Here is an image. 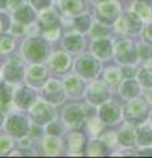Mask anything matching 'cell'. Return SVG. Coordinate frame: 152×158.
<instances>
[{
  "label": "cell",
  "mask_w": 152,
  "mask_h": 158,
  "mask_svg": "<svg viewBox=\"0 0 152 158\" xmlns=\"http://www.w3.org/2000/svg\"><path fill=\"white\" fill-rule=\"evenodd\" d=\"M46 46L41 40L32 38L25 44L24 46V54L28 57L31 61H40L46 56Z\"/></svg>",
  "instance_id": "cell-1"
},
{
  "label": "cell",
  "mask_w": 152,
  "mask_h": 158,
  "mask_svg": "<svg viewBox=\"0 0 152 158\" xmlns=\"http://www.w3.org/2000/svg\"><path fill=\"white\" fill-rule=\"evenodd\" d=\"M77 70L83 77H94L98 73V62L93 57L85 56L77 61Z\"/></svg>",
  "instance_id": "cell-2"
},
{
  "label": "cell",
  "mask_w": 152,
  "mask_h": 158,
  "mask_svg": "<svg viewBox=\"0 0 152 158\" xmlns=\"http://www.w3.org/2000/svg\"><path fill=\"white\" fill-rule=\"evenodd\" d=\"M32 115L35 117L36 123L44 124V123H48L53 118V110L45 103H37L32 110Z\"/></svg>",
  "instance_id": "cell-3"
},
{
  "label": "cell",
  "mask_w": 152,
  "mask_h": 158,
  "mask_svg": "<svg viewBox=\"0 0 152 158\" xmlns=\"http://www.w3.org/2000/svg\"><path fill=\"white\" fill-rule=\"evenodd\" d=\"M145 111L147 110H145V107H144L143 103L132 102L126 108V117L128 118V120L134 121V123H138V121L141 120V118H144Z\"/></svg>",
  "instance_id": "cell-4"
},
{
  "label": "cell",
  "mask_w": 152,
  "mask_h": 158,
  "mask_svg": "<svg viewBox=\"0 0 152 158\" xmlns=\"http://www.w3.org/2000/svg\"><path fill=\"white\" fill-rule=\"evenodd\" d=\"M7 128L12 135L17 136V137H21V136L25 135L27 131H28V123L20 116H12L8 120Z\"/></svg>",
  "instance_id": "cell-5"
},
{
  "label": "cell",
  "mask_w": 152,
  "mask_h": 158,
  "mask_svg": "<svg viewBox=\"0 0 152 158\" xmlns=\"http://www.w3.org/2000/svg\"><path fill=\"white\" fill-rule=\"evenodd\" d=\"M4 78L8 82H19L23 79V67L19 62L11 61L4 67Z\"/></svg>",
  "instance_id": "cell-6"
},
{
  "label": "cell",
  "mask_w": 152,
  "mask_h": 158,
  "mask_svg": "<svg viewBox=\"0 0 152 158\" xmlns=\"http://www.w3.org/2000/svg\"><path fill=\"white\" fill-rule=\"evenodd\" d=\"M109 98V91H107V88L101 85V83H94V85H91L90 90H89V99L91 103H94V104H101V103H103L106 99Z\"/></svg>",
  "instance_id": "cell-7"
},
{
  "label": "cell",
  "mask_w": 152,
  "mask_h": 158,
  "mask_svg": "<svg viewBox=\"0 0 152 158\" xmlns=\"http://www.w3.org/2000/svg\"><path fill=\"white\" fill-rule=\"evenodd\" d=\"M118 7L116 4L114 3H107V4H103V6H101L99 9H98V15H99V19L102 20L103 23H112L115 21L116 17H118Z\"/></svg>",
  "instance_id": "cell-8"
},
{
  "label": "cell",
  "mask_w": 152,
  "mask_h": 158,
  "mask_svg": "<svg viewBox=\"0 0 152 158\" xmlns=\"http://www.w3.org/2000/svg\"><path fill=\"white\" fill-rule=\"evenodd\" d=\"M45 96L49 102H53V103L62 102L63 94H62L60 83L56 81H49L48 85L45 86Z\"/></svg>",
  "instance_id": "cell-9"
},
{
  "label": "cell",
  "mask_w": 152,
  "mask_h": 158,
  "mask_svg": "<svg viewBox=\"0 0 152 158\" xmlns=\"http://www.w3.org/2000/svg\"><path fill=\"white\" fill-rule=\"evenodd\" d=\"M118 57L124 63H131L135 61L136 53L128 41H122L119 44V46H118Z\"/></svg>",
  "instance_id": "cell-10"
},
{
  "label": "cell",
  "mask_w": 152,
  "mask_h": 158,
  "mask_svg": "<svg viewBox=\"0 0 152 158\" xmlns=\"http://www.w3.org/2000/svg\"><path fill=\"white\" fill-rule=\"evenodd\" d=\"M119 29L123 32H138L140 29V19L134 13H127L126 17L122 19V21L119 23Z\"/></svg>",
  "instance_id": "cell-11"
},
{
  "label": "cell",
  "mask_w": 152,
  "mask_h": 158,
  "mask_svg": "<svg viewBox=\"0 0 152 158\" xmlns=\"http://www.w3.org/2000/svg\"><path fill=\"white\" fill-rule=\"evenodd\" d=\"M65 120L69 123L72 127L78 128L83 123V113L78 107L72 106L65 112Z\"/></svg>",
  "instance_id": "cell-12"
},
{
  "label": "cell",
  "mask_w": 152,
  "mask_h": 158,
  "mask_svg": "<svg viewBox=\"0 0 152 158\" xmlns=\"http://www.w3.org/2000/svg\"><path fill=\"white\" fill-rule=\"evenodd\" d=\"M48 73L45 70L44 66H33L31 70L28 73V78H29V82L32 85H41V83L45 82Z\"/></svg>",
  "instance_id": "cell-13"
},
{
  "label": "cell",
  "mask_w": 152,
  "mask_h": 158,
  "mask_svg": "<svg viewBox=\"0 0 152 158\" xmlns=\"http://www.w3.org/2000/svg\"><path fill=\"white\" fill-rule=\"evenodd\" d=\"M101 118L105 123H114L118 117H119V110L114 104H106L102 107L101 110Z\"/></svg>",
  "instance_id": "cell-14"
},
{
  "label": "cell",
  "mask_w": 152,
  "mask_h": 158,
  "mask_svg": "<svg viewBox=\"0 0 152 158\" xmlns=\"http://www.w3.org/2000/svg\"><path fill=\"white\" fill-rule=\"evenodd\" d=\"M69 148L73 152H82L83 148L86 145V140H85V136L80 132H76V133H72L70 137H69V142H67Z\"/></svg>",
  "instance_id": "cell-15"
},
{
  "label": "cell",
  "mask_w": 152,
  "mask_h": 158,
  "mask_svg": "<svg viewBox=\"0 0 152 158\" xmlns=\"http://www.w3.org/2000/svg\"><path fill=\"white\" fill-rule=\"evenodd\" d=\"M33 99H35V92H33L32 90H29V88H27V87L21 88V90L16 94L17 104L20 107H24V108L31 104V103L33 102Z\"/></svg>",
  "instance_id": "cell-16"
},
{
  "label": "cell",
  "mask_w": 152,
  "mask_h": 158,
  "mask_svg": "<svg viewBox=\"0 0 152 158\" xmlns=\"http://www.w3.org/2000/svg\"><path fill=\"white\" fill-rule=\"evenodd\" d=\"M62 4L65 12L69 15H80L85 9L82 0H63Z\"/></svg>",
  "instance_id": "cell-17"
},
{
  "label": "cell",
  "mask_w": 152,
  "mask_h": 158,
  "mask_svg": "<svg viewBox=\"0 0 152 158\" xmlns=\"http://www.w3.org/2000/svg\"><path fill=\"white\" fill-rule=\"evenodd\" d=\"M134 11H135V13L139 15V17L148 19L152 12V4L150 0H139V2L135 3Z\"/></svg>",
  "instance_id": "cell-18"
},
{
  "label": "cell",
  "mask_w": 152,
  "mask_h": 158,
  "mask_svg": "<svg viewBox=\"0 0 152 158\" xmlns=\"http://www.w3.org/2000/svg\"><path fill=\"white\" fill-rule=\"evenodd\" d=\"M58 25V20L54 16V13L48 12L44 13L41 19H40V27L44 29V31H52V29H56Z\"/></svg>",
  "instance_id": "cell-19"
},
{
  "label": "cell",
  "mask_w": 152,
  "mask_h": 158,
  "mask_svg": "<svg viewBox=\"0 0 152 158\" xmlns=\"http://www.w3.org/2000/svg\"><path fill=\"white\" fill-rule=\"evenodd\" d=\"M66 90L70 95H74V96L81 95L82 91H83V83L78 78L72 77L66 81Z\"/></svg>",
  "instance_id": "cell-20"
},
{
  "label": "cell",
  "mask_w": 152,
  "mask_h": 158,
  "mask_svg": "<svg viewBox=\"0 0 152 158\" xmlns=\"http://www.w3.org/2000/svg\"><path fill=\"white\" fill-rule=\"evenodd\" d=\"M70 65V58L63 53L56 54L54 59H53V67L56 69V71H65Z\"/></svg>",
  "instance_id": "cell-21"
},
{
  "label": "cell",
  "mask_w": 152,
  "mask_h": 158,
  "mask_svg": "<svg viewBox=\"0 0 152 158\" xmlns=\"http://www.w3.org/2000/svg\"><path fill=\"white\" fill-rule=\"evenodd\" d=\"M94 52L97 53L98 57L106 58L111 54V44L107 40H101L94 45Z\"/></svg>",
  "instance_id": "cell-22"
},
{
  "label": "cell",
  "mask_w": 152,
  "mask_h": 158,
  "mask_svg": "<svg viewBox=\"0 0 152 158\" xmlns=\"http://www.w3.org/2000/svg\"><path fill=\"white\" fill-rule=\"evenodd\" d=\"M120 92H122V95H124L127 98H132V96H135L136 94L139 92V87H138V85H136V82L127 81L123 85V87H122Z\"/></svg>",
  "instance_id": "cell-23"
},
{
  "label": "cell",
  "mask_w": 152,
  "mask_h": 158,
  "mask_svg": "<svg viewBox=\"0 0 152 158\" xmlns=\"http://www.w3.org/2000/svg\"><path fill=\"white\" fill-rule=\"evenodd\" d=\"M15 17H16V20H19V21H21L24 24L31 23L33 20V11L28 7H23L21 9H19V11L15 13Z\"/></svg>",
  "instance_id": "cell-24"
},
{
  "label": "cell",
  "mask_w": 152,
  "mask_h": 158,
  "mask_svg": "<svg viewBox=\"0 0 152 158\" xmlns=\"http://www.w3.org/2000/svg\"><path fill=\"white\" fill-rule=\"evenodd\" d=\"M13 48V38L7 34H0V53H8Z\"/></svg>",
  "instance_id": "cell-25"
},
{
  "label": "cell",
  "mask_w": 152,
  "mask_h": 158,
  "mask_svg": "<svg viewBox=\"0 0 152 158\" xmlns=\"http://www.w3.org/2000/svg\"><path fill=\"white\" fill-rule=\"evenodd\" d=\"M139 144L141 145H151L152 144V131L150 128H143L138 133Z\"/></svg>",
  "instance_id": "cell-26"
},
{
  "label": "cell",
  "mask_w": 152,
  "mask_h": 158,
  "mask_svg": "<svg viewBox=\"0 0 152 158\" xmlns=\"http://www.w3.org/2000/svg\"><path fill=\"white\" fill-rule=\"evenodd\" d=\"M12 98V91L6 83H0V104H8Z\"/></svg>",
  "instance_id": "cell-27"
},
{
  "label": "cell",
  "mask_w": 152,
  "mask_h": 158,
  "mask_svg": "<svg viewBox=\"0 0 152 158\" xmlns=\"http://www.w3.org/2000/svg\"><path fill=\"white\" fill-rule=\"evenodd\" d=\"M44 148H45V152L48 154H57L60 152V142L54 138H46Z\"/></svg>",
  "instance_id": "cell-28"
},
{
  "label": "cell",
  "mask_w": 152,
  "mask_h": 158,
  "mask_svg": "<svg viewBox=\"0 0 152 158\" xmlns=\"http://www.w3.org/2000/svg\"><path fill=\"white\" fill-rule=\"evenodd\" d=\"M65 45H66L67 49L76 52V50H78V49L82 48V40L78 36H70V37H67L65 40Z\"/></svg>",
  "instance_id": "cell-29"
},
{
  "label": "cell",
  "mask_w": 152,
  "mask_h": 158,
  "mask_svg": "<svg viewBox=\"0 0 152 158\" xmlns=\"http://www.w3.org/2000/svg\"><path fill=\"white\" fill-rule=\"evenodd\" d=\"M90 154L91 156H103L107 153L106 150V146L103 145V142H101V141H94L93 144L90 145Z\"/></svg>",
  "instance_id": "cell-30"
},
{
  "label": "cell",
  "mask_w": 152,
  "mask_h": 158,
  "mask_svg": "<svg viewBox=\"0 0 152 158\" xmlns=\"http://www.w3.org/2000/svg\"><path fill=\"white\" fill-rule=\"evenodd\" d=\"M134 140H135V136H134V132L128 128H126L120 132V142L123 145H132L134 144Z\"/></svg>",
  "instance_id": "cell-31"
},
{
  "label": "cell",
  "mask_w": 152,
  "mask_h": 158,
  "mask_svg": "<svg viewBox=\"0 0 152 158\" xmlns=\"http://www.w3.org/2000/svg\"><path fill=\"white\" fill-rule=\"evenodd\" d=\"M76 25L78 28V31L81 32H86L90 27V19L87 16H80L76 19Z\"/></svg>",
  "instance_id": "cell-32"
},
{
  "label": "cell",
  "mask_w": 152,
  "mask_h": 158,
  "mask_svg": "<svg viewBox=\"0 0 152 158\" xmlns=\"http://www.w3.org/2000/svg\"><path fill=\"white\" fill-rule=\"evenodd\" d=\"M120 75H122V71L116 70V69H109L106 71V79L110 83H118L120 79Z\"/></svg>",
  "instance_id": "cell-33"
},
{
  "label": "cell",
  "mask_w": 152,
  "mask_h": 158,
  "mask_svg": "<svg viewBox=\"0 0 152 158\" xmlns=\"http://www.w3.org/2000/svg\"><path fill=\"white\" fill-rule=\"evenodd\" d=\"M139 78H140V82L144 86H152V69H144L140 73Z\"/></svg>",
  "instance_id": "cell-34"
},
{
  "label": "cell",
  "mask_w": 152,
  "mask_h": 158,
  "mask_svg": "<svg viewBox=\"0 0 152 158\" xmlns=\"http://www.w3.org/2000/svg\"><path fill=\"white\" fill-rule=\"evenodd\" d=\"M12 146V141L9 137L6 136H0V156L6 154V153L11 149Z\"/></svg>",
  "instance_id": "cell-35"
},
{
  "label": "cell",
  "mask_w": 152,
  "mask_h": 158,
  "mask_svg": "<svg viewBox=\"0 0 152 158\" xmlns=\"http://www.w3.org/2000/svg\"><path fill=\"white\" fill-rule=\"evenodd\" d=\"M9 27V19L6 16V15L0 13V33L6 32Z\"/></svg>",
  "instance_id": "cell-36"
},
{
  "label": "cell",
  "mask_w": 152,
  "mask_h": 158,
  "mask_svg": "<svg viewBox=\"0 0 152 158\" xmlns=\"http://www.w3.org/2000/svg\"><path fill=\"white\" fill-rule=\"evenodd\" d=\"M48 132L50 133V135H60L61 133V127L56 124V123H53V124H50L48 127Z\"/></svg>",
  "instance_id": "cell-37"
},
{
  "label": "cell",
  "mask_w": 152,
  "mask_h": 158,
  "mask_svg": "<svg viewBox=\"0 0 152 158\" xmlns=\"http://www.w3.org/2000/svg\"><path fill=\"white\" fill-rule=\"evenodd\" d=\"M49 2H50V0H32V4L37 9H41L44 7H46L48 4H49Z\"/></svg>",
  "instance_id": "cell-38"
},
{
  "label": "cell",
  "mask_w": 152,
  "mask_h": 158,
  "mask_svg": "<svg viewBox=\"0 0 152 158\" xmlns=\"http://www.w3.org/2000/svg\"><path fill=\"white\" fill-rule=\"evenodd\" d=\"M107 29H103V28H99V25H95L94 27V31H93V33H94V36H105V34H107Z\"/></svg>",
  "instance_id": "cell-39"
},
{
  "label": "cell",
  "mask_w": 152,
  "mask_h": 158,
  "mask_svg": "<svg viewBox=\"0 0 152 158\" xmlns=\"http://www.w3.org/2000/svg\"><path fill=\"white\" fill-rule=\"evenodd\" d=\"M150 54H151V50H150V48L144 46V48H141V49H140V56H141V58L147 59V58L150 57Z\"/></svg>",
  "instance_id": "cell-40"
},
{
  "label": "cell",
  "mask_w": 152,
  "mask_h": 158,
  "mask_svg": "<svg viewBox=\"0 0 152 158\" xmlns=\"http://www.w3.org/2000/svg\"><path fill=\"white\" fill-rule=\"evenodd\" d=\"M122 75L132 77V75H134V70H132V69H130V67H126V69H123V70H122Z\"/></svg>",
  "instance_id": "cell-41"
},
{
  "label": "cell",
  "mask_w": 152,
  "mask_h": 158,
  "mask_svg": "<svg viewBox=\"0 0 152 158\" xmlns=\"http://www.w3.org/2000/svg\"><path fill=\"white\" fill-rule=\"evenodd\" d=\"M145 38L152 42V25H150L148 28L145 29Z\"/></svg>",
  "instance_id": "cell-42"
},
{
  "label": "cell",
  "mask_w": 152,
  "mask_h": 158,
  "mask_svg": "<svg viewBox=\"0 0 152 158\" xmlns=\"http://www.w3.org/2000/svg\"><path fill=\"white\" fill-rule=\"evenodd\" d=\"M20 2H21V0H11V2H9V7H11L12 9H15L16 7H19L17 4L20 3Z\"/></svg>",
  "instance_id": "cell-43"
},
{
  "label": "cell",
  "mask_w": 152,
  "mask_h": 158,
  "mask_svg": "<svg viewBox=\"0 0 152 158\" xmlns=\"http://www.w3.org/2000/svg\"><path fill=\"white\" fill-rule=\"evenodd\" d=\"M15 28H12V31L15 32V33H16V32H19V33H20L21 31H23V28H20V25H13Z\"/></svg>",
  "instance_id": "cell-44"
},
{
  "label": "cell",
  "mask_w": 152,
  "mask_h": 158,
  "mask_svg": "<svg viewBox=\"0 0 152 158\" xmlns=\"http://www.w3.org/2000/svg\"><path fill=\"white\" fill-rule=\"evenodd\" d=\"M40 132H41V131L38 129V128H36V127L33 128V135H35V136H40Z\"/></svg>",
  "instance_id": "cell-45"
},
{
  "label": "cell",
  "mask_w": 152,
  "mask_h": 158,
  "mask_svg": "<svg viewBox=\"0 0 152 158\" xmlns=\"http://www.w3.org/2000/svg\"><path fill=\"white\" fill-rule=\"evenodd\" d=\"M7 3H8V0H0V8H4L7 6Z\"/></svg>",
  "instance_id": "cell-46"
},
{
  "label": "cell",
  "mask_w": 152,
  "mask_h": 158,
  "mask_svg": "<svg viewBox=\"0 0 152 158\" xmlns=\"http://www.w3.org/2000/svg\"><path fill=\"white\" fill-rule=\"evenodd\" d=\"M140 154H141V156H152V152H144V153L141 152Z\"/></svg>",
  "instance_id": "cell-47"
},
{
  "label": "cell",
  "mask_w": 152,
  "mask_h": 158,
  "mask_svg": "<svg viewBox=\"0 0 152 158\" xmlns=\"http://www.w3.org/2000/svg\"><path fill=\"white\" fill-rule=\"evenodd\" d=\"M3 120H4V117L2 115V112H0V127H2V124H3Z\"/></svg>",
  "instance_id": "cell-48"
},
{
  "label": "cell",
  "mask_w": 152,
  "mask_h": 158,
  "mask_svg": "<svg viewBox=\"0 0 152 158\" xmlns=\"http://www.w3.org/2000/svg\"><path fill=\"white\" fill-rule=\"evenodd\" d=\"M148 99H150V102L152 103V92H150V95H148Z\"/></svg>",
  "instance_id": "cell-49"
},
{
  "label": "cell",
  "mask_w": 152,
  "mask_h": 158,
  "mask_svg": "<svg viewBox=\"0 0 152 158\" xmlns=\"http://www.w3.org/2000/svg\"><path fill=\"white\" fill-rule=\"evenodd\" d=\"M95 2H105V0H95Z\"/></svg>",
  "instance_id": "cell-50"
}]
</instances>
